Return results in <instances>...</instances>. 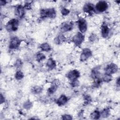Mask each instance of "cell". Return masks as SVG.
I'll return each mask as SVG.
<instances>
[{
	"mask_svg": "<svg viewBox=\"0 0 120 120\" xmlns=\"http://www.w3.org/2000/svg\"><path fill=\"white\" fill-rule=\"evenodd\" d=\"M55 15V12L53 9H44L41 11V16L42 17H53Z\"/></svg>",
	"mask_w": 120,
	"mask_h": 120,
	"instance_id": "6da1fadb",
	"label": "cell"
},
{
	"mask_svg": "<svg viewBox=\"0 0 120 120\" xmlns=\"http://www.w3.org/2000/svg\"><path fill=\"white\" fill-rule=\"evenodd\" d=\"M18 22L16 20L12 19L8 22L7 25V28L8 30H15L18 27Z\"/></svg>",
	"mask_w": 120,
	"mask_h": 120,
	"instance_id": "7a4b0ae2",
	"label": "cell"
},
{
	"mask_svg": "<svg viewBox=\"0 0 120 120\" xmlns=\"http://www.w3.org/2000/svg\"><path fill=\"white\" fill-rule=\"evenodd\" d=\"M107 4L104 1H100L98 2L96 5L97 9L100 12H103L107 8Z\"/></svg>",
	"mask_w": 120,
	"mask_h": 120,
	"instance_id": "3957f363",
	"label": "cell"
},
{
	"mask_svg": "<svg viewBox=\"0 0 120 120\" xmlns=\"http://www.w3.org/2000/svg\"><path fill=\"white\" fill-rule=\"evenodd\" d=\"M117 70V67L114 64H112L111 65H109L107 68H106L105 73L106 75H110L112 73H114Z\"/></svg>",
	"mask_w": 120,
	"mask_h": 120,
	"instance_id": "277c9868",
	"label": "cell"
},
{
	"mask_svg": "<svg viewBox=\"0 0 120 120\" xmlns=\"http://www.w3.org/2000/svg\"><path fill=\"white\" fill-rule=\"evenodd\" d=\"M79 76V73L76 70H73L69 72L68 74V77L72 80L75 81Z\"/></svg>",
	"mask_w": 120,
	"mask_h": 120,
	"instance_id": "5b68a950",
	"label": "cell"
},
{
	"mask_svg": "<svg viewBox=\"0 0 120 120\" xmlns=\"http://www.w3.org/2000/svg\"><path fill=\"white\" fill-rule=\"evenodd\" d=\"M79 28L80 31L82 32H84L87 29V23L85 20L82 19L79 21L78 22Z\"/></svg>",
	"mask_w": 120,
	"mask_h": 120,
	"instance_id": "8992f818",
	"label": "cell"
},
{
	"mask_svg": "<svg viewBox=\"0 0 120 120\" xmlns=\"http://www.w3.org/2000/svg\"><path fill=\"white\" fill-rule=\"evenodd\" d=\"M83 36L80 33H78L74 38V41L75 43V44L77 45L80 44L83 41Z\"/></svg>",
	"mask_w": 120,
	"mask_h": 120,
	"instance_id": "52a82bcc",
	"label": "cell"
},
{
	"mask_svg": "<svg viewBox=\"0 0 120 120\" xmlns=\"http://www.w3.org/2000/svg\"><path fill=\"white\" fill-rule=\"evenodd\" d=\"M91 54V52L90 50L88 49H85L84 50L81 56V58L82 60H86L89 56H90Z\"/></svg>",
	"mask_w": 120,
	"mask_h": 120,
	"instance_id": "ba28073f",
	"label": "cell"
},
{
	"mask_svg": "<svg viewBox=\"0 0 120 120\" xmlns=\"http://www.w3.org/2000/svg\"><path fill=\"white\" fill-rule=\"evenodd\" d=\"M19 44V40L16 38H14L11 41L10 44V48H16V47L18 46Z\"/></svg>",
	"mask_w": 120,
	"mask_h": 120,
	"instance_id": "9c48e42d",
	"label": "cell"
},
{
	"mask_svg": "<svg viewBox=\"0 0 120 120\" xmlns=\"http://www.w3.org/2000/svg\"><path fill=\"white\" fill-rule=\"evenodd\" d=\"M24 13V11L23 7L21 6H18L16 10V15H17L19 17H22Z\"/></svg>",
	"mask_w": 120,
	"mask_h": 120,
	"instance_id": "30bf717a",
	"label": "cell"
},
{
	"mask_svg": "<svg viewBox=\"0 0 120 120\" xmlns=\"http://www.w3.org/2000/svg\"><path fill=\"white\" fill-rule=\"evenodd\" d=\"M102 34L104 37H106L107 36L109 33V28L107 26H103L102 27Z\"/></svg>",
	"mask_w": 120,
	"mask_h": 120,
	"instance_id": "8fae6325",
	"label": "cell"
},
{
	"mask_svg": "<svg viewBox=\"0 0 120 120\" xmlns=\"http://www.w3.org/2000/svg\"><path fill=\"white\" fill-rule=\"evenodd\" d=\"M67 101V98L64 95L61 96L57 100V103L59 105H62L64 104Z\"/></svg>",
	"mask_w": 120,
	"mask_h": 120,
	"instance_id": "7c38bea8",
	"label": "cell"
},
{
	"mask_svg": "<svg viewBox=\"0 0 120 120\" xmlns=\"http://www.w3.org/2000/svg\"><path fill=\"white\" fill-rule=\"evenodd\" d=\"M93 6L90 4V3H88L86 4L83 8V10L85 12H90L91 11L93 10Z\"/></svg>",
	"mask_w": 120,
	"mask_h": 120,
	"instance_id": "4fadbf2b",
	"label": "cell"
},
{
	"mask_svg": "<svg viewBox=\"0 0 120 120\" xmlns=\"http://www.w3.org/2000/svg\"><path fill=\"white\" fill-rule=\"evenodd\" d=\"M72 28V25L70 24H65L61 28V30L64 31H68L69 30H71V29Z\"/></svg>",
	"mask_w": 120,
	"mask_h": 120,
	"instance_id": "5bb4252c",
	"label": "cell"
},
{
	"mask_svg": "<svg viewBox=\"0 0 120 120\" xmlns=\"http://www.w3.org/2000/svg\"><path fill=\"white\" fill-rule=\"evenodd\" d=\"M100 114L98 111H95L91 114V117L92 119H97L99 117Z\"/></svg>",
	"mask_w": 120,
	"mask_h": 120,
	"instance_id": "9a60e30c",
	"label": "cell"
},
{
	"mask_svg": "<svg viewBox=\"0 0 120 120\" xmlns=\"http://www.w3.org/2000/svg\"><path fill=\"white\" fill-rule=\"evenodd\" d=\"M55 63L54 61L52 59L48 60V62L47 63V65L48 67L49 68H53L55 66Z\"/></svg>",
	"mask_w": 120,
	"mask_h": 120,
	"instance_id": "2e32d148",
	"label": "cell"
},
{
	"mask_svg": "<svg viewBox=\"0 0 120 120\" xmlns=\"http://www.w3.org/2000/svg\"><path fill=\"white\" fill-rule=\"evenodd\" d=\"M41 49L44 51H48L50 49V46L47 44H44L41 45Z\"/></svg>",
	"mask_w": 120,
	"mask_h": 120,
	"instance_id": "e0dca14e",
	"label": "cell"
},
{
	"mask_svg": "<svg viewBox=\"0 0 120 120\" xmlns=\"http://www.w3.org/2000/svg\"><path fill=\"white\" fill-rule=\"evenodd\" d=\"M15 77L17 79H21L23 77V74L21 71H18Z\"/></svg>",
	"mask_w": 120,
	"mask_h": 120,
	"instance_id": "ac0fdd59",
	"label": "cell"
},
{
	"mask_svg": "<svg viewBox=\"0 0 120 120\" xmlns=\"http://www.w3.org/2000/svg\"><path fill=\"white\" fill-rule=\"evenodd\" d=\"M44 58H45V57L43 54L39 53L37 55V59H38V60H42Z\"/></svg>",
	"mask_w": 120,
	"mask_h": 120,
	"instance_id": "d6986e66",
	"label": "cell"
},
{
	"mask_svg": "<svg viewBox=\"0 0 120 120\" xmlns=\"http://www.w3.org/2000/svg\"><path fill=\"white\" fill-rule=\"evenodd\" d=\"M61 12H62V14L63 15H66L68 14V13H69V11H68V9H63L62 10Z\"/></svg>",
	"mask_w": 120,
	"mask_h": 120,
	"instance_id": "ffe728a7",
	"label": "cell"
}]
</instances>
